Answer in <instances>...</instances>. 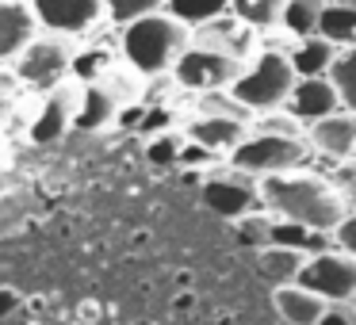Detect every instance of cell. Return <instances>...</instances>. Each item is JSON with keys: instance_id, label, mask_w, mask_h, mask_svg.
<instances>
[{"instance_id": "cell-2", "label": "cell", "mask_w": 356, "mask_h": 325, "mask_svg": "<svg viewBox=\"0 0 356 325\" xmlns=\"http://www.w3.org/2000/svg\"><path fill=\"white\" fill-rule=\"evenodd\" d=\"M188 39V24H180L169 12H149L142 19L123 24V58L138 77H157V73H169L172 62L184 54Z\"/></svg>"}, {"instance_id": "cell-21", "label": "cell", "mask_w": 356, "mask_h": 325, "mask_svg": "<svg viewBox=\"0 0 356 325\" xmlns=\"http://www.w3.org/2000/svg\"><path fill=\"white\" fill-rule=\"evenodd\" d=\"M325 73H330L333 88H337V100L345 103L348 111H356V42L345 47L341 54H333V62Z\"/></svg>"}, {"instance_id": "cell-7", "label": "cell", "mask_w": 356, "mask_h": 325, "mask_svg": "<svg viewBox=\"0 0 356 325\" xmlns=\"http://www.w3.org/2000/svg\"><path fill=\"white\" fill-rule=\"evenodd\" d=\"M295 283L307 291L322 294L325 302H348L356 294V260L348 253H314L310 260H302Z\"/></svg>"}, {"instance_id": "cell-30", "label": "cell", "mask_w": 356, "mask_h": 325, "mask_svg": "<svg viewBox=\"0 0 356 325\" xmlns=\"http://www.w3.org/2000/svg\"><path fill=\"white\" fill-rule=\"evenodd\" d=\"M211 157H215V153H211L207 146H200V142L188 138L184 146H180V161L177 165H211Z\"/></svg>"}, {"instance_id": "cell-31", "label": "cell", "mask_w": 356, "mask_h": 325, "mask_svg": "<svg viewBox=\"0 0 356 325\" xmlns=\"http://www.w3.org/2000/svg\"><path fill=\"white\" fill-rule=\"evenodd\" d=\"M318 325H356V310H345V306H325V314L318 317Z\"/></svg>"}, {"instance_id": "cell-1", "label": "cell", "mask_w": 356, "mask_h": 325, "mask_svg": "<svg viewBox=\"0 0 356 325\" xmlns=\"http://www.w3.org/2000/svg\"><path fill=\"white\" fill-rule=\"evenodd\" d=\"M257 192H261V203L272 215L287 218V222H302L307 230L330 233L348 215L341 192L325 176H314V172H295V169L268 172L257 184Z\"/></svg>"}, {"instance_id": "cell-34", "label": "cell", "mask_w": 356, "mask_h": 325, "mask_svg": "<svg viewBox=\"0 0 356 325\" xmlns=\"http://www.w3.org/2000/svg\"><path fill=\"white\" fill-rule=\"evenodd\" d=\"M353 306H356V294H353Z\"/></svg>"}, {"instance_id": "cell-27", "label": "cell", "mask_w": 356, "mask_h": 325, "mask_svg": "<svg viewBox=\"0 0 356 325\" xmlns=\"http://www.w3.org/2000/svg\"><path fill=\"white\" fill-rule=\"evenodd\" d=\"M307 241H310V230L302 222H268V245H287V249H302L307 253Z\"/></svg>"}, {"instance_id": "cell-9", "label": "cell", "mask_w": 356, "mask_h": 325, "mask_svg": "<svg viewBox=\"0 0 356 325\" xmlns=\"http://www.w3.org/2000/svg\"><path fill=\"white\" fill-rule=\"evenodd\" d=\"M77 103H81V81L77 77H73V81L65 77L62 85L47 88L39 115L31 119V142H58V138H62V134L73 126Z\"/></svg>"}, {"instance_id": "cell-13", "label": "cell", "mask_w": 356, "mask_h": 325, "mask_svg": "<svg viewBox=\"0 0 356 325\" xmlns=\"http://www.w3.org/2000/svg\"><path fill=\"white\" fill-rule=\"evenodd\" d=\"M287 108H291V115L295 119H322V115H330V111H337V88H333V81L325 77H295V85H291V92H287Z\"/></svg>"}, {"instance_id": "cell-32", "label": "cell", "mask_w": 356, "mask_h": 325, "mask_svg": "<svg viewBox=\"0 0 356 325\" xmlns=\"http://www.w3.org/2000/svg\"><path fill=\"white\" fill-rule=\"evenodd\" d=\"M12 119V96H0V126Z\"/></svg>"}, {"instance_id": "cell-33", "label": "cell", "mask_w": 356, "mask_h": 325, "mask_svg": "<svg viewBox=\"0 0 356 325\" xmlns=\"http://www.w3.org/2000/svg\"><path fill=\"white\" fill-rule=\"evenodd\" d=\"M330 4H345V8H356V0H330Z\"/></svg>"}, {"instance_id": "cell-16", "label": "cell", "mask_w": 356, "mask_h": 325, "mask_svg": "<svg viewBox=\"0 0 356 325\" xmlns=\"http://www.w3.org/2000/svg\"><path fill=\"white\" fill-rule=\"evenodd\" d=\"M272 302H276L280 317L291 325H318V317L325 314V299L314 291H307V287L299 283H280L276 294H272Z\"/></svg>"}, {"instance_id": "cell-18", "label": "cell", "mask_w": 356, "mask_h": 325, "mask_svg": "<svg viewBox=\"0 0 356 325\" xmlns=\"http://www.w3.org/2000/svg\"><path fill=\"white\" fill-rule=\"evenodd\" d=\"M333 42L330 39H322V35H302L299 39V47L291 50V65H295V73L299 77H322L325 69H330V62H333Z\"/></svg>"}, {"instance_id": "cell-4", "label": "cell", "mask_w": 356, "mask_h": 325, "mask_svg": "<svg viewBox=\"0 0 356 325\" xmlns=\"http://www.w3.org/2000/svg\"><path fill=\"white\" fill-rule=\"evenodd\" d=\"M302 157H307V142L299 134L261 131V134H245L230 149V169H241L249 176H268V172L299 169Z\"/></svg>"}, {"instance_id": "cell-19", "label": "cell", "mask_w": 356, "mask_h": 325, "mask_svg": "<svg viewBox=\"0 0 356 325\" xmlns=\"http://www.w3.org/2000/svg\"><path fill=\"white\" fill-rule=\"evenodd\" d=\"M302 260H307V253H302V249H287V245H264L261 249V272L276 287L280 283H295Z\"/></svg>"}, {"instance_id": "cell-11", "label": "cell", "mask_w": 356, "mask_h": 325, "mask_svg": "<svg viewBox=\"0 0 356 325\" xmlns=\"http://www.w3.org/2000/svg\"><path fill=\"white\" fill-rule=\"evenodd\" d=\"M39 35V16L27 0H0V65L16 62Z\"/></svg>"}, {"instance_id": "cell-24", "label": "cell", "mask_w": 356, "mask_h": 325, "mask_svg": "<svg viewBox=\"0 0 356 325\" xmlns=\"http://www.w3.org/2000/svg\"><path fill=\"white\" fill-rule=\"evenodd\" d=\"M165 12L177 16L180 24H188V27H200L215 16H226V12H230V0H169Z\"/></svg>"}, {"instance_id": "cell-3", "label": "cell", "mask_w": 356, "mask_h": 325, "mask_svg": "<svg viewBox=\"0 0 356 325\" xmlns=\"http://www.w3.org/2000/svg\"><path fill=\"white\" fill-rule=\"evenodd\" d=\"M295 77L299 73H295L291 58L280 54V50H264L249 69L238 73V81L230 85V100L241 103L245 111H276L287 100Z\"/></svg>"}, {"instance_id": "cell-17", "label": "cell", "mask_w": 356, "mask_h": 325, "mask_svg": "<svg viewBox=\"0 0 356 325\" xmlns=\"http://www.w3.org/2000/svg\"><path fill=\"white\" fill-rule=\"evenodd\" d=\"M119 111L123 108H119L115 96H111L100 81H92V85H81V103H77V115H73V126L96 131V126H104V123H115Z\"/></svg>"}, {"instance_id": "cell-6", "label": "cell", "mask_w": 356, "mask_h": 325, "mask_svg": "<svg viewBox=\"0 0 356 325\" xmlns=\"http://www.w3.org/2000/svg\"><path fill=\"white\" fill-rule=\"evenodd\" d=\"M70 69H73V47L62 35H54V39H39L35 35L27 42V50L16 58V81L27 88H39V92L62 85L70 77Z\"/></svg>"}, {"instance_id": "cell-12", "label": "cell", "mask_w": 356, "mask_h": 325, "mask_svg": "<svg viewBox=\"0 0 356 325\" xmlns=\"http://www.w3.org/2000/svg\"><path fill=\"white\" fill-rule=\"evenodd\" d=\"M188 42H200V47H211L218 54H230L238 62H245L249 50H253V27L241 24L238 16H215V19L195 27Z\"/></svg>"}, {"instance_id": "cell-26", "label": "cell", "mask_w": 356, "mask_h": 325, "mask_svg": "<svg viewBox=\"0 0 356 325\" xmlns=\"http://www.w3.org/2000/svg\"><path fill=\"white\" fill-rule=\"evenodd\" d=\"M165 4L169 0H104V12L115 24H131V19H142L149 12H165Z\"/></svg>"}, {"instance_id": "cell-23", "label": "cell", "mask_w": 356, "mask_h": 325, "mask_svg": "<svg viewBox=\"0 0 356 325\" xmlns=\"http://www.w3.org/2000/svg\"><path fill=\"white\" fill-rule=\"evenodd\" d=\"M322 8H325V0H287L280 24H284L287 31L295 35V39H302V35H318Z\"/></svg>"}, {"instance_id": "cell-22", "label": "cell", "mask_w": 356, "mask_h": 325, "mask_svg": "<svg viewBox=\"0 0 356 325\" xmlns=\"http://www.w3.org/2000/svg\"><path fill=\"white\" fill-rule=\"evenodd\" d=\"M284 4L287 0H230V16H238L241 24H249L253 31H264V27L280 24Z\"/></svg>"}, {"instance_id": "cell-5", "label": "cell", "mask_w": 356, "mask_h": 325, "mask_svg": "<svg viewBox=\"0 0 356 325\" xmlns=\"http://www.w3.org/2000/svg\"><path fill=\"white\" fill-rule=\"evenodd\" d=\"M241 62L230 54H218L211 47H200V42H188L184 54L172 62V77H177L180 88H192V92H222L238 81Z\"/></svg>"}, {"instance_id": "cell-29", "label": "cell", "mask_w": 356, "mask_h": 325, "mask_svg": "<svg viewBox=\"0 0 356 325\" xmlns=\"http://www.w3.org/2000/svg\"><path fill=\"white\" fill-rule=\"evenodd\" d=\"M333 233H337V245L356 260V215H345L337 226H333Z\"/></svg>"}, {"instance_id": "cell-10", "label": "cell", "mask_w": 356, "mask_h": 325, "mask_svg": "<svg viewBox=\"0 0 356 325\" xmlns=\"http://www.w3.org/2000/svg\"><path fill=\"white\" fill-rule=\"evenodd\" d=\"M35 16L42 27L58 35H81L88 27L100 24L104 16V0H31Z\"/></svg>"}, {"instance_id": "cell-20", "label": "cell", "mask_w": 356, "mask_h": 325, "mask_svg": "<svg viewBox=\"0 0 356 325\" xmlns=\"http://www.w3.org/2000/svg\"><path fill=\"white\" fill-rule=\"evenodd\" d=\"M318 35L330 39L333 47H353V39H356V8H345V4H330V0H325L322 19H318Z\"/></svg>"}, {"instance_id": "cell-28", "label": "cell", "mask_w": 356, "mask_h": 325, "mask_svg": "<svg viewBox=\"0 0 356 325\" xmlns=\"http://www.w3.org/2000/svg\"><path fill=\"white\" fill-rule=\"evenodd\" d=\"M180 146H184V142H180L177 134H157V138L146 146L149 165H157V169H169V165H177V161H180Z\"/></svg>"}, {"instance_id": "cell-25", "label": "cell", "mask_w": 356, "mask_h": 325, "mask_svg": "<svg viewBox=\"0 0 356 325\" xmlns=\"http://www.w3.org/2000/svg\"><path fill=\"white\" fill-rule=\"evenodd\" d=\"M111 69V54L108 50H81V54H73V77L81 81V85H92V81H100L104 73Z\"/></svg>"}, {"instance_id": "cell-15", "label": "cell", "mask_w": 356, "mask_h": 325, "mask_svg": "<svg viewBox=\"0 0 356 325\" xmlns=\"http://www.w3.org/2000/svg\"><path fill=\"white\" fill-rule=\"evenodd\" d=\"M310 146L330 157L356 153V111H330L310 123Z\"/></svg>"}, {"instance_id": "cell-14", "label": "cell", "mask_w": 356, "mask_h": 325, "mask_svg": "<svg viewBox=\"0 0 356 325\" xmlns=\"http://www.w3.org/2000/svg\"><path fill=\"white\" fill-rule=\"evenodd\" d=\"M184 134L192 142H200V146H207L211 153H222V149L230 153V149L245 138V119L222 115V111H203V115H195L192 123H188Z\"/></svg>"}, {"instance_id": "cell-8", "label": "cell", "mask_w": 356, "mask_h": 325, "mask_svg": "<svg viewBox=\"0 0 356 325\" xmlns=\"http://www.w3.org/2000/svg\"><path fill=\"white\" fill-rule=\"evenodd\" d=\"M200 199L207 210L222 218H241L261 203V192H257V180L241 169H226V172H211L200 188Z\"/></svg>"}]
</instances>
